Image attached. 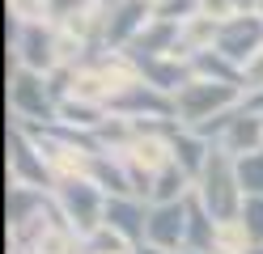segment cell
I'll use <instances>...</instances> for the list:
<instances>
[{
    "instance_id": "6da1fadb",
    "label": "cell",
    "mask_w": 263,
    "mask_h": 254,
    "mask_svg": "<svg viewBox=\"0 0 263 254\" xmlns=\"http://www.w3.org/2000/svg\"><path fill=\"white\" fill-rule=\"evenodd\" d=\"M204 199V208L217 216V225H234V220L242 216V186H238V169H234V157H229L225 148H212V157L204 165L200 174V191H195Z\"/></svg>"
},
{
    "instance_id": "7a4b0ae2",
    "label": "cell",
    "mask_w": 263,
    "mask_h": 254,
    "mask_svg": "<svg viewBox=\"0 0 263 254\" xmlns=\"http://www.w3.org/2000/svg\"><path fill=\"white\" fill-rule=\"evenodd\" d=\"M234 102H238V89L234 85H217V81H187L183 89L174 93V114L183 119L187 127H200L208 123V119H217L225 110H234Z\"/></svg>"
},
{
    "instance_id": "3957f363",
    "label": "cell",
    "mask_w": 263,
    "mask_h": 254,
    "mask_svg": "<svg viewBox=\"0 0 263 254\" xmlns=\"http://www.w3.org/2000/svg\"><path fill=\"white\" fill-rule=\"evenodd\" d=\"M9 106L17 110L30 123H51L60 114L55 106V93H51V81L43 72H30V68H17L13 72V85H9Z\"/></svg>"
},
{
    "instance_id": "277c9868",
    "label": "cell",
    "mask_w": 263,
    "mask_h": 254,
    "mask_svg": "<svg viewBox=\"0 0 263 254\" xmlns=\"http://www.w3.org/2000/svg\"><path fill=\"white\" fill-rule=\"evenodd\" d=\"M212 51H221L225 60H234L238 68H246L259 51H263V17L259 13H242V17H225L217 30Z\"/></svg>"
},
{
    "instance_id": "5b68a950",
    "label": "cell",
    "mask_w": 263,
    "mask_h": 254,
    "mask_svg": "<svg viewBox=\"0 0 263 254\" xmlns=\"http://www.w3.org/2000/svg\"><path fill=\"white\" fill-rule=\"evenodd\" d=\"M60 203H64V216L72 220V229L81 237H93L98 229H102V212H106V203L102 195H98V186L93 182H60Z\"/></svg>"
},
{
    "instance_id": "8992f818",
    "label": "cell",
    "mask_w": 263,
    "mask_h": 254,
    "mask_svg": "<svg viewBox=\"0 0 263 254\" xmlns=\"http://www.w3.org/2000/svg\"><path fill=\"white\" fill-rule=\"evenodd\" d=\"M110 110L123 114V119H170L174 114V97H166L161 89H153V85L144 81H123L119 93H110Z\"/></svg>"
},
{
    "instance_id": "52a82bcc",
    "label": "cell",
    "mask_w": 263,
    "mask_h": 254,
    "mask_svg": "<svg viewBox=\"0 0 263 254\" xmlns=\"http://www.w3.org/2000/svg\"><path fill=\"white\" fill-rule=\"evenodd\" d=\"M102 229H110L115 237H123L132 246H144V233H149V208L136 195H110L106 212H102Z\"/></svg>"
},
{
    "instance_id": "ba28073f",
    "label": "cell",
    "mask_w": 263,
    "mask_h": 254,
    "mask_svg": "<svg viewBox=\"0 0 263 254\" xmlns=\"http://www.w3.org/2000/svg\"><path fill=\"white\" fill-rule=\"evenodd\" d=\"M144 246H157V250L187 246V199L183 203H153V208H149V233H144Z\"/></svg>"
},
{
    "instance_id": "9c48e42d",
    "label": "cell",
    "mask_w": 263,
    "mask_h": 254,
    "mask_svg": "<svg viewBox=\"0 0 263 254\" xmlns=\"http://www.w3.org/2000/svg\"><path fill=\"white\" fill-rule=\"evenodd\" d=\"M149 22H153V5L149 0H119V5L110 9L106 26H102V38L110 47H132Z\"/></svg>"
},
{
    "instance_id": "30bf717a",
    "label": "cell",
    "mask_w": 263,
    "mask_h": 254,
    "mask_svg": "<svg viewBox=\"0 0 263 254\" xmlns=\"http://www.w3.org/2000/svg\"><path fill=\"white\" fill-rule=\"evenodd\" d=\"M13 51H17V64L30 72H43L55 60V43L39 22H13Z\"/></svg>"
},
{
    "instance_id": "8fae6325",
    "label": "cell",
    "mask_w": 263,
    "mask_h": 254,
    "mask_svg": "<svg viewBox=\"0 0 263 254\" xmlns=\"http://www.w3.org/2000/svg\"><path fill=\"white\" fill-rule=\"evenodd\" d=\"M178 47H183V26L178 22H166V17H153L149 26L140 30V38L127 47L132 60H157V55H178Z\"/></svg>"
},
{
    "instance_id": "7c38bea8",
    "label": "cell",
    "mask_w": 263,
    "mask_h": 254,
    "mask_svg": "<svg viewBox=\"0 0 263 254\" xmlns=\"http://www.w3.org/2000/svg\"><path fill=\"white\" fill-rule=\"evenodd\" d=\"M221 246V225L204 208L200 195H187V250L191 254H217Z\"/></svg>"
},
{
    "instance_id": "4fadbf2b",
    "label": "cell",
    "mask_w": 263,
    "mask_h": 254,
    "mask_svg": "<svg viewBox=\"0 0 263 254\" xmlns=\"http://www.w3.org/2000/svg\"><path fill=\"white\" fill-rule=\"evenodd\" d=\"M9 148H13V178H17L22 186H47L51 182V169H47V161L43 157H34V148L26 144V135L22 131H13L9 135Z\"/></svg>"
},
{
    "instance_id": "5bb4252c",
    "label": "cell",
    "mask_w": 263,
    "mask_h": 254,
    "mask_svg": "<svg viewBox=\"0 0 263 254\" xmlns=\"http://www.w3.org/2000/svg\"><path fill=\"white\" fill-rule=\"evenodd\" d=\"M221 148L225 152H259L263 148V114H251V110H238V119L229 123V131L221 135Z\"/></svg>"
},
{
    "instance_id": "9a60e30c",
    "label": "cell",
    "mask_w": 263,
    "mask_h": 254,
    "mask_svg": "<svg viewBox=\"0 0 263 254\" xmlns=\"http://www.w3.org/2000/svg\"><path fill=\"white\" fill-rule=\"evenodd\" d=\"M191 72L200 76V81L234 85V89H238V81H246V68H238L234 60H225L221 51H212V47H204V51H195V55H191Z\"/></svg>"
},
{
    "instance_id": "2e32d148",
    "label": "cell",
    "mask_w": 263,
    "mask_h": 254,
    "mask_svg": "<svg viewBox=\"0 0 263 254\" xmlns=\"http://www.w3.org/2000/svg\"><path fill=\"white\" fill-rule=\"evenodd\" d=\"M136 68H140V76H144V85H153V89H161V93H178L187 81H195L191 72L178 60H136Z\"/></svg>"
},
{
    "instance_id": "e0dca14e",
    "label": "cell",
    "mask_w": 263,
    "mask_h": 254,
    "mask_svg": "<svg viewBox=\"0 0 263 254\" xmlns=\"http://www.w3.org/2000/svg\"><path fill=\"white\" fill-rule=\"evenodd\" d=\"M170 148H174V165L183 169L187 178H200V174H204V165H208V157H212L208 140H200L195 131H178L174 140H170Z\"/></svg>"
},
{
    "instance_id": "ac0fdd59",
    "label": "cell",
    "mask_w": 263,
    "mask_h": 254,
    "mask_svg": "<svg viewBox=\"0 0 263 254\" xmlns=\"http://www.w3.org/2000/svg\"><path fill=\"white\" fill-rule=\"evenodd\" d=\"M89 169H93V186H106L110 195H132V174L123 165H115V161H106L102 152H98Z\"/></svg>"
},
{
    "instance_id": "d6986e66",
    "label": "cell",
    "mask_w": 263,
    "mask_h": 254,
    "mask_svg": "<svg viewBox=\"0 0 263 254\" xmlns=\"http://www.w3.org/2000/svg\"><path fill=\"white\" fill-rule=\"evenodd\" d=\"M30 208H43V191L39 186H9V225L13 229H22L26 220H30Z\"/></svg>"
},
{
    "instance_id": "ffe728a7",
    "label": "cell",
    "mask_w": 263,
    "mask_h": 254,
    "mask_svg": "<svg viewBox=\"0 0 263 254\" xmlns=\"http://www.w3.org/2000/svg\"><path fill=\"white\" fill-rule=\"evenodd\" d=\"M183 186H187V174L170 161V165L153 178V203H183Z\"/></svg>"
},
{
    "instance_id": "44dd1931",
    "label": "cell",
    "mask_w": 263,
    "mask_h": 254,
    "mask_svg": "<svg viewBox=\"0 0 263 254\" xmlns=\"http://www.w3.org/2000/svg\"><path fill=\"white\" fill-rule=\"evenodd\" d=\"M234 169H238L242 195H263V148L246 152V157H234Z\"/></svg>"
},
{
    "instance_id": "7402d4cb",
    "label": "cell",
    "mask_w": 263,
    "mask_h": 254,
    "mask_svg": "<svg viewBox=\"0 0 263 254\" xmlns=\"http://www.w3.org/2000/svg\"><path fill=\"white\" fill-rule=\"evenodd\" d=\"M238 229L251 246H263V195H246L242 203V216H238Z\"/></svg>"
},
{
    "instance_id": "603a6c76",
    "label": "cell",
    "mask_w": 263,
    "mask_h": 254,
    "mask_svg": "<svg viewBox=\"0 0 263 254\" xmlns=\"http://www.w3.org/2000/svg\"><path fill=\"white\" fill-rule=\"evenodd\" d=\"M60 114L68 119L72 127H93V123H102V119H98V110H93V106H85V102H81V106H77V102H64Z\"/></svg>"
},
{
    "instance_id": "cb8c5ba5",
    "label": "cell",
    "mask_w": 263,
    "mask_h": 254,
    "mask_svg": "<svg viewBox=\"0 0 263 254\" xmlns=\"http://www.w3.org/2000/svg\"><path fill=\"white\" fill-rule=\"evenodd\" d=\"M81 5H85V0H47V13L64 22V17H77V9H81Z\"/></svg>"
},
{
    "instance_id": "d4e9b609",
    "label": "cell",
    "mask_w": 263,
    "mask_h": 254,
    "mask_svg": "<svg viewBox=\"0 0 263 254\" xmlns=\"http://www.w3.org/2000/svg\"><path fill=\"white\" fill-rule=\"evenodd\" d=\"M246 81H255L259 89H263V51H259V55H255L251 64H246Z\"/></svg>"
},
{
    "instance_id": "484cf974",
    "label": "cell",
    "mask_w": 263,
    "mask_h": 254,
    "mask_svg": "<svg viewBox=\"0 0 263 254\" xmlns=\"http://www.w3.org/2000/svg\"><path fill=\"white\" fill-rule=\"evenodd\" d=\"M136 254H174V250H157V246H136Z\"/></svg>"
},
{
    "instance_id": "4316f807",
    "label": "cell",
    "mask_w": 263,
    "mask_h": 254,
    "mask_svg": "<svg viewBox=\"0 0 263 254\" xmlns=\"http://www.w3.org/2000/svg\"><path fill=\"white\" fill-rule=\"evenodd\" d=\"M234 5H238V9H251V5H255V0H234Z\"/></svg>"
},
{
    "instance_id": "83f0119b",
    "label": "cell",
    "mask_w": 263,
    "mask_h": 254,
    "mask_svg": "<svg viewBox=\"0 0 263 254\" xmlns=\"http://www.w3.org/2000/svg\"><path fill=\"white\" fill-rule=\"evenodd\" d=\"M255 13H259V17H263V0H255Z\"/></svg>"
},
{
    "instance_id": "f1b7e54d",
    "label": "cell",
    "mask_w": 263,
    "mask_h": 254,
    "mask_svg": "<svg viewBox=\"0 0 263 254\" xmlns=\"http://www.w3.org/2000/svg\"><path fill=\"white\" fill-rule=\"evenodd\" d=\"M246 254H263V246H251V250H246Z\"/></svg>"
},
{
    "instance_id": "f546056e",
    "label": "cell",
    "mask_w": 263,
    "mask_h": 254,
    "mask_svg": "<svg viewBox=\"0 0 263 254\" xmlns=\"http://www.w3.org/2000/svg\"><path fill=\"white\" fill-rule=\"evenodd\" d=\"M115 5H119V0H115Z\"/></svg>"
}]
</instances>
